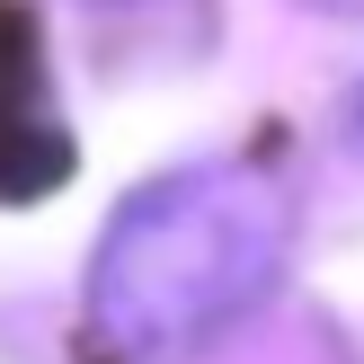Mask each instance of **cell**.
I'll list each match as a JSON object with an SVG mask.
<instances>
[{
  "label": "cell",
  "instance_id": "7a4b0ae2",
  "mask_svg": "<svg viewBox=\"0 0 364 364\" xmlns=\"http://www.w3.org/2000/svg\"><path fill=\"white\" fill-rule=\"evenodd\" d=\"M63 178H71V134H63V116H53L36 9L27 0H0V205L53 196Z\"/></svg>",
  "mask_w": 364,
  "mask_h": 364
},
{
  "label": "cell",
  "instance_id": "6da1fadb",
  "mask_svg": "<svg viewBox=\"0 0 364 364\" xmlns=\"http://www.w3.org/2000/svg\"><path fill=\"white\" fill-rule=\"evenodd\" d=\"M294 249V196L267 169H169L124 196L89 267V329L116 364H178L249 320Z\"/></svg>",
  "mask_w": 364,
  "mask_h": 364
}]
</instances>
